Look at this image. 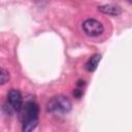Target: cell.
I'll use <instances>...</instances> for the list:
<instances>
[{
	"instance_id": "obj_7",
	"label": "cell",
	"mask_w": 132,
	"mask_h": 132,
	"mask_svg": "<svg viewBox=\"0 0 132 132\" xmlns=\"http://www.w3.org/2000/svg\"><path fill=\"white\" fill-rule=\"evenodd\" d=\"M10 79V73L7 69L0 67V86L5 85Z\"/></svg>"
},
{
	"instance_id": "obj_6",
	"label": "cell",
	"mask_w": 132,
	"mask_h": 132,
	"mask_svg": "<svg viewBox=\"0 0 132 132\" xmlns=\"http://www.w3.org/2000/svg\"><path fill=\"white\" fill-rule=\"evenodd\" d=\"M100 60H101V55H99V54L93 55V56L88 60V62L86 63V65H85L86 69H87L88 71H90V72L95 71L96 68H97V66H98V64H99V62H100Z\"/></svg>"
},
{
	"instance_id": "obj_2",
	"label": "cell",
	"mask_w": 132,
	"mask_h": 132,
	"mask_svg": "<svg viewBox=\"0 0 132 132\" xmlns=\"http://www.w3.org/2000/svg\"><path fill=\"white\" fill-rule=\"evenodd\" d=\"M72 104L68 97L57 95L46 102V110L51 113H67L71 110Z\"/></svg>"
},
{
	"instance_id": "obj_4",
	"label": "cell",
	"mask_w": 132,
	"mask_h": 132,
	"mask_svg": "<svg viewBox=\"0 0 132 132\" xmlns=\"http://www.w3.org/2000/svg\"><path fill=\"white\" fill-rule=\"evenodd\" d=\"M14 112H20L23 106V96L19 90L11 89L7 94V102H6Z\"/></svg>"
},
{
	"instance_id": "obj_5",
	"label": "cell",
	"mask_w": 132,
	"mask_h": 132,
	"mask_svg": "<svg viewBox=\"0 0 132 132\" xmlns=\"http://www.w3.org/2000/svg\"><path fill=\"white\" fill-rule=\"evenodd\" d=\"M98 10L101 11L102 13L105 14H109V15H119L122 12V9L113 4H104V5H100L98 6Z\"/></svg>"
},
{
	"instance_id": "obj_1",
	"label": "cell",
	"mask_w": 132,
	"mask_h": 132,
	"mask_svg": "<svg viewBox=\"0 0 132 132\" xmlns=\"http://www.w3.org/2000/svg\"><path fill=\"white\" fill-rule=\"evenodd\" d=\"M21 119L23 123L22 130L24 132L33 131L38 125V116H39V107L35 101H27L23 104L21 110Z\"/></svg>"
},
{
	"instance_id": "obj_3",
	"label": "cell",
	"mask_w": 132,
	"mask_h": 132,
	"mask_svg": "<svg viewBox=\"0 0 132 132\" xmlns=\"http://www.w3.org/2000/svg\"><path fill=\"white\" fill-rule=\"evenodd\" d=\"M82 30L88 36L96 37L103 33L104 27L99 21L95 19H88L82 23Z\"/></svg>"
}]
</instances>
